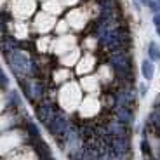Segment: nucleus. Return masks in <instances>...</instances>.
I'll return each instance as SVG.
<instances>
[{
	"label": "nucleus",
	"mask_w": 160,
	"mask_h": 160,
	"mask_svg": "<svg viewBox=\"0 0 160 160\" xmlns=\"http://www.w3.org/2000/svg\"><path fill=\"white\" fill-rule=\"evenodd\" d=\"M141 72H143V77L146 80H152L153 78V73H155V66H153V61L152 59H144L141 63Z\"/></svg>",
	"instance_id": "nucleus-1"
},
{
	"label": "nucleus",
	"mask_w": 160,
	"mask_h": 160,
	"mask_svg": "<svg viewBox=\"0 0 160 160\" xmlns=\"http://www.w3.org/2000/svg\"><path fill=\"white\" fill-rule=\"evenodd\" d=\"M148 56L152 58V61L160 59V51H158V45H157V44H153V42L148 45Z\"/></svg>",
	"instance_id": "nucleus-2"
},
{
	"label": "nucleus",
	"mask_w": 160,
	"mask_h": 160,
	"mask_svg": "<svg viewBox=\"0 0 160 160\" xmlns=\"http://www.w3.org/2000/svg\"><path fill=\"white\" fill-rule=\"evenodd\" d=\"M141 150H143L144 155H148V153H150V146H148V141H146V139L141 141Z\"/></svg>",
	"instance_id": "nucleus-3"
},
{
	"label": "nucleus",
	"mask_w": 160,
	"mask_h": 160,
	"mask_svg": "<svg viewBox=\"0 0 160 160\" xmlns=\"http://www.w3.org/2000/svg\"><path fill=\"white\" fill-rule=\"evenodd\" d=\"M153 23H155L157 28L160 26V14H155V18H153Z\"/></svg>",
	"instance_id": "nucleus-4"
},
{
	"label": "nucleus",
	"mask_w": 160,
	"mask_h": 160,
	"mask_svg": "<svg viewBox=\"0 0 160 160\" xmlns=\"http://www.w3.org/2000/svg\"><path fill=\"white\" fill-rule=\"evenodd\" d=\"M146 94V85H141V96H144Z\"/></svg>",
	"instance_id": "nucleus-5"
},
{
	"label": "nucleus",
	"mask_w": 160,
	"mask_h": 160,
	"mask_svg": "<svg viewBox=\"0 0 160 160\" xmlns=\"http://www.w3.org/2000/svg\"><path fill=\"white\" fill-rule=\"evenodd\" d=\"M141 2H144V4H150V2H152V0H141Z\"/></svg>",
	"instance_id": "nucleus-6"
},
{
	"label": "nucleus",
	"mask_w": 160,
	"mask_h": 160,
	"mask_svg": "<svg viewBox=\"0 0 160 160\" xmlns=\"http://www.w3.org/2000/svg\"><path fill=\"white\" fill-rule=\"evenodd\" d=\"M157 32H158V35H160V26H158V28H157Z\"/></svg>",
	"instance_id": "nucleus-7"
}]
</instances>
